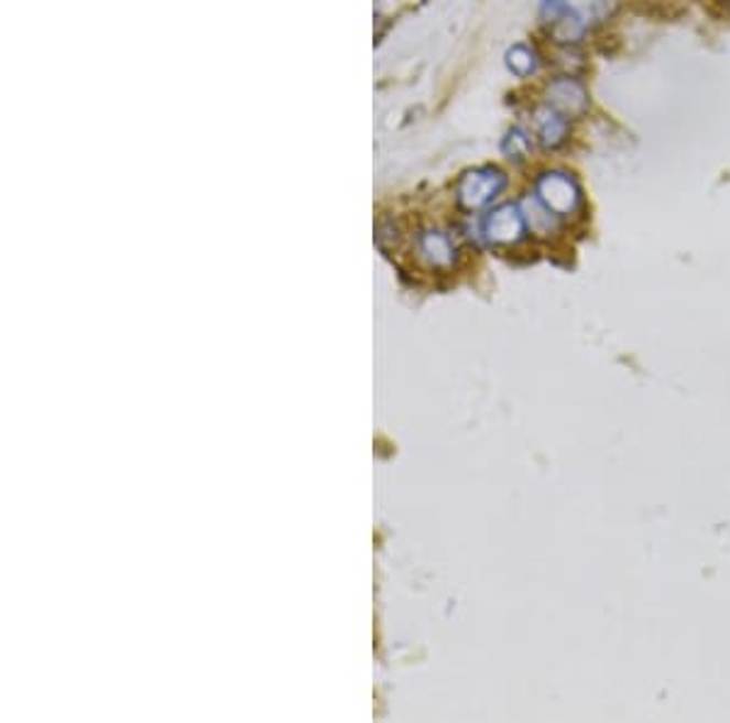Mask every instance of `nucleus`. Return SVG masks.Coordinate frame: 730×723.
I'll use <instances>...</instances> for the list:
<instances>
[{
    "instance_id": "nucleus-7",
    "label": "nucleus",
    "mask_w": 730,
    "mask_h": 723,
    "mask_svg": "<svg viewBox=\"0 0 730 723\" xmlns=\"http://www.w3.org/2000/svg\"><path fill=\"white\" fill-rule=\"evenodd\" d=\"M506 68L519 78H529L541 68V60L533 46L529 44H514L512 50L506 52Z\"/></svg>"
},
{
    "instance_id": "nucleus-5",
    "label": "nucleus",
    "mask_w": 730,
    "mask_h": 723,
    "mask_svg": "<svg viewBox=\"0 0 730 723\" xmlns=\"http://www.w3.org/2000/svg\"><path fill=\"white\" fill-rule=\"evenodd\" d=\"M533 125H536V137L538 144L548 151L560 149L570 139V120L563 118L560 112L551 110L548 105H543L533 112Z\"/></svg>"
},
{
    "instance_id": "nucleus-2",
    "label": "nucleus",
    "mask_w": 730,
    "mask_h": 723,
    "mask_svg": "<svg viewBox=\"0 0 730 723\" xmlns=\"http://www.w3.org/2000/svg\"><path fill=\"white\" fill-rule=\"evenodd\" d=\"M536 195L538 201L548 209H553L558 217H570L585 205L582 188H579V183L573 173L567 171L541 173L536 181Z\"/></svg>"
},
{
    "instance_id": "nucleus-1",
    "label": "nucleus",
    "mask_w": 730,
    "mask_h": 723,
    "mask_svg": "<svg viewBox=\"0 0 730 723\" xmlns=\"http://www.w3.org/2000/svg\"><path fill=\"white\" fill-rule=\"evenodd\" d=\"M543 105H548L551 110L560 112L567 120H579L592 108V98H589V88L582 78L565 74L551 78L543 86Z\"/></svg>"
},
{
    "instance_id": "nucleus-8",
    "label": "nucleus",
    "mask_w": 730,
    "mask_h": 723,
    "mask_svg": "<svg viewBox=\"0 0 730 723\" xmlns=\"http://www.w3.org/2000/svg\"><path fill=\"white\" fill-rule=\"evenodd\" d=\"M502 151L506 159L512 161H526L533 151V139L531 132L524 127H512L502 139Z\"/></svg>"
},
{
    "instance_id": "nucleus-6",
    "label": "nucleus",
    "mask_w": 730,
    "mask_h": 723,
    "mask_svg": "<svg viewBox=\"0 0 730 723\" xmlns=\"http://www.w3.org/2000/svg\"><path fill=\"white\" fill-rule=\"evenodd\" d=\"M524 215L514 205H504L487 219V237L497 244H514L524 235Z\"/></svg>"
},
{
    "instance_id": "nucleus-4",
    "label": "nucleus",
    "mask_w": 730,
    "mask_h": 723,
    "mask_svg": "<svg viewBox=\"0 0 730 723\" xmlns=\"http://www.w3.org/2000/svg\"><path fill=\"white\" fill-rule=\"evenodd\" d=\"M504 185H506L504 171H500L497 166L472 169L458 181V201L460 205H466L470 209L482 207L487 203H492L494 197L504 191Z\"/></svg>"
},
{
    "instance_id": "nucleus-3",
    "label": "nucleus",
    "mask_w": 730,
    "mask_h": 723,
    "mask_svg": "<svg viewBox=\"0 0 730 723\" xmlns=\"http://www.w3.org/2000/svg\"><path fill=\"white\" fill-rule=\"evenodd\" d=\"M613 10H617V0H543L541 18L546 25L558 18H570L582 28L592 30L607 22Z\"/></svg>"
}]
</instances>
